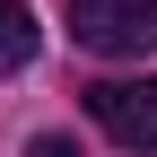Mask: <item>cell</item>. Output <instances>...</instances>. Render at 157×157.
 Wrapping results in <instances>:
<instances>
[{"label": "cell", "instance_id": "obj_1", "mask_svg": "<svg viewBox=\"0 0 157 157\" xmlns=\"http://www.w3.org/2000/svg\"><path fill=\"white\" fill-rule=\"evenodd\" d=\"M70 35L78 52L140 61V52H157V0H70Z\"/></svg>", "mask_w": 157, "mask_h": 157}, {"label": "cell", "instance_id": "obj_2", "mask_svg": "<svg viewBox=\"0 0 157 157\" xmlns=\"http://www.w3.org/2000/svg\"><path fill=\"white\" fill-rule=\"evenodd\" d=\"M87 113H96L105 140L157 148V78H96V87H87Z\"/></svg>", "mask_w": 157, "mask_h": 157}, {"label": "cell", "instance_id": "obj_3", "mask_svg": "<svg viewBox=\"0 0 157 157\" xmlns=\"http://www.w3.org/2000/svg\"><path fill=\"white\" fill-rule=\"evenodd\" d=\"M35 52H44V26H35L26 0H0V70H26Z\"/></svg>", "mask_w": 157, "mask_h": 157}, {"label": "cell", "instance_id": "obj_4", "mask_svg": "<svg viewBox=\"0 0 157 157\" xmlns=\"http://www.w3.org/2000/svg\"><path fill=\"white\" fill-rule=\"evenodd\" d=\"M26 157H78V140H61V131H44V140H26Z\"/></svg>", "mask_w": 157, "mask_h": 157}]
</instances>
